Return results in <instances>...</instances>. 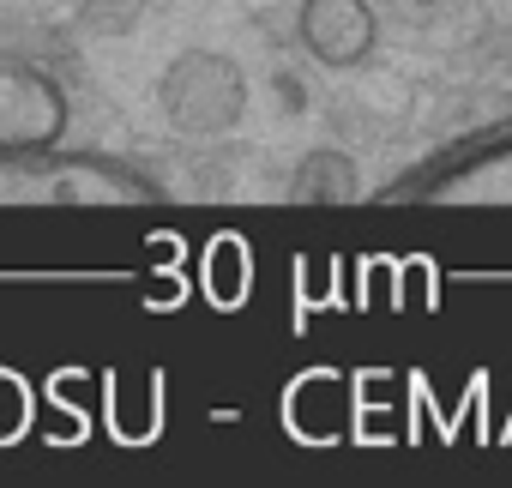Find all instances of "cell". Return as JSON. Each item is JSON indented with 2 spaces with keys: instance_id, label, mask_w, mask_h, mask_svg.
Here are the masks:
<instances>
[{
  "instance_id": "6da1fadb",
  "label": "cell",
  "mask_w": 512,
  "mask_h": 488,
  "mask_svg": "<svg viewBox=\"0 0 512 488\" xmlns=\"http://www.w3.org/2000/svg\"><path fill=\"white\" fill-rule=\"evenodd\" d=\"M163 187L97 151H0V211L49 205H157Z\"/></svg>"
},
{
  "instance_id": "277c9868",
  "label": "cell",
  "mask_w": 512,
  "mask_h": 488,
  "mask_svg": "<svg viewBox=\"0 0 512 488\" xmlns=\"http://www.w3.org/2000/svg\"><path fill=\"white\" fill-rule=\"evenodd\" d=\"M374 7L368 0H302L296 37L320 67H356L374 55Z\"/></svg>"
},
{
  "instance_id": "7a4b0ae2",
  "label": "cell",
  "mask_w": 512,
  "mask_h": 488,
  "mask_svg": "<svg viewBox=\"0 0 512 488\" xmlns=\"http://www.w3.org/2000/svg\"><path fill=\"white\" fill-rule=\"evenodd\" d=\"M386 199H404V205L512 211V121L446 145L440 157H428L422 169H410L398 187H386Z\"/></svg>"
},
{
  "instance_id": "3957f363",
  "label": "cell",
  "mask_w": 512,
  "mask_h": 488,
  "mask_svg": "<svg viewBox=\"0 0 512 488\" xmlns=\"http://www.w3.org/2000/svg\"><path fill=\"white\" fill-rule=\"evenodd\" d=\"M73 103L61 79L25 55L0 49V151H49L67 139Z\"/></svg>"
}]
</instances>
